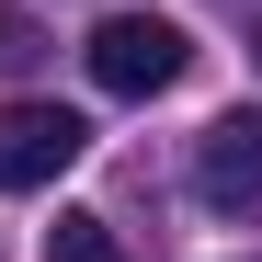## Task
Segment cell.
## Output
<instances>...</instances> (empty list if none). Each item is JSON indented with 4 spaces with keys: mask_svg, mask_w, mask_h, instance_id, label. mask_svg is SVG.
Returning <instances> with one entry per match:
<instances>
[{
    "mask_svg": "<svg viewBox=\"0 0 262 262\" xmlns=\"http://www.w3.org/2000/svg\"><path fill=\"white\" fill-rule=\"evenodd\" d=\"M80 57H92V80H103L114 103H160L171 80L194 69V34H183V23H160V12H114Z\"/></svg>",
    "mask_w": 262,
    "mask_h": 262,
    "instance_id": "1",
    "label": "cell"
},
{
    "mask_svg": "<svg viewBox=\"0 0 262 262\" xmlns=\"http://www.w3.org/2000/svg\"><path fill=\"white\" fill-rule=\"evenodd\" d=\"M80 148H92V125H80L69 103H0V194H34V183H57Z\"/></svg>",
    "mask_w": 262,
    "mask_h": 262,
    "instance_id": "2",
    "label": "cell"
},
{
    "mask_svg": "<svg viewBox=\"0 0 262 262\" xmlns=\"http://www.w3.org/2000/svg\"><path fill=\"white\" fill-rule=\"evenodd\" d=\"M194 205H205V216H262V114L205 125V148H194Z\"/></svg>",
    "mask_w": 262,
    "mask_h": 262,
    "instance_id": "3",
    "label": "cell"
},
{
    "mask_svg": "<svg viewBox=\"0 0 262 262\" xmlns=\"http://www.w3.org/2000/svg\"><path fill=\"white\" fill-rule=\"evenodd\" d=\"M46 262H125V239L103 228V216H57V228H46Z\"/></svg>",
    "mask_w": 262,
    "mask_h": 262,
    "instance_id": "4",
    "label": "cell"
},
{
    "mask_svg": "<svg viewBox=\"0 0 262 262\" xmlns=\"http://www.w3.org/2000/svg\"><path fill=\"white\" fill-rule=\"evenodd\" d=\"M34 57H46V34H34V12H0V80H23Z\"/></svg>",
    "mask_w": 262,
    "mask_h": 262,
    "instance_id": "5",
    "label": "cell"
},
{
    "mask_svg": "<svg viewBox=\"0 0 262 262\" xmlns=\"http://www.w3.org/2000/svg\"><path fill=\"white\" fill-rule=\"evenodd\" d=\"M228 12H251V23H262V0H228Z\"/></svg>",
    "mask_w": 262,
    "mask_h": 262,
    "instance_id": "6",
    "label": "cell"
}]
</instances>
